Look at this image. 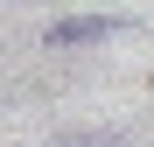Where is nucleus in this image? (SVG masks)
<instances>
[{"instance_id":"obj_2","label":"nucleus","mask_w":154,"mask_h":147,"mask_svg":"<svg viewBox=\"0 0 154 147\" xmlns=\"http://www.w3.org/2000/svg\"><path fill=\"white\" fill-rule=\"evenodd\" d=\"M49 147H133V126H63Z\"/></svg>"},{"instance_id":"obj_1","label":"nucleus","mask_w":154,"mask_h":147,"mask_svg":"<svg viewBox=\"0 0 154 147\" xmlns=\"http://www.w3.org/2000/svg\"><path fill=\"white\" fill-rule=\"evenodd\" d=\"M126 28H133L126 14H70V21H49L42 42H49V49H91V42H112V35H126Z\"/></svg>"}]
</instances>
